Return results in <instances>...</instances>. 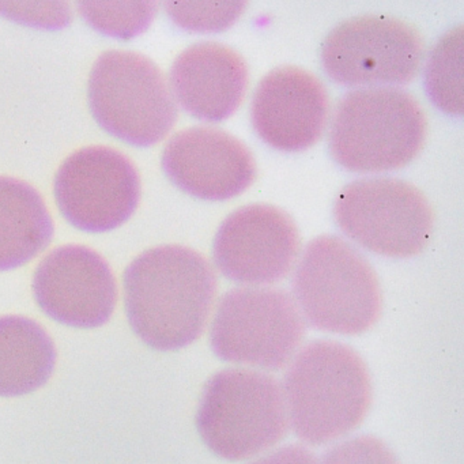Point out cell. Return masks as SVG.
<instances>
[{
  "label": "cell",
  "mask_w": 464,
  "mask_h": 464,
  "mask_svg": "<svg viewBox=\"0 0 464 464\" xmlns=\"http://www.w3.org/2000/svg\"><path fill=\"white\" fill-rule=\"evenodd\" d=\"M330 102L312 72L284 66L268 72L255 91L251 119L256 134L271 148L300 151L322 138Z\"/></svg>",
  "instance_id": "5bb4252c"
},
{
  "label": "cell",
  "mask_w": 464,
  "mask_h": 464,
  "mask_svg": "<svg viewBox=\"0 0 464 464\" xmlns=\"http://www.w3.org/2000/svg\"><path fill=\"white\" fill-rule=\"evenodd\" d=\"M124 305L132 331L151 349L173 352L197 341L216 303V271L199 252L162 246L124 271Z\"/></svg>",
  "instance_id": "6da1fadb"
},
{
  "label": "cell",
  "mask_w": 464,
  "mask_h": 464,
  "mask_svg": "<svg viewBox=\"0 0 464 464\" xmlns=\"http://www.w3.org/2000/svg\"><path fill=\"white\" fill-rule=\"evenodd\" d=\"M300 249V232L292 217L276 206L254 203L225 219L214 238L213 256L227 278L262 286L286 278Z\"/></svg>",
  "instance_id": "8fae6325"
},
{
  "label": "cell",
  "mask_w": 464,
  "mask_h": 464,
  "mask_svg": "<svg viewBox=\"0 0 464 464\" xmlns=\"http://www.w3.org/2000/svg\"><path fill=\"white\" fill-rule=\"evenodd\" d=\"M426 132L425 112L409 92L362 88L336 105L328 146L342 168L372 175L406 167L422 149Z\"/></svg>",
  "instance_id": "3957f363"
},
{
  "label": "cell",
  "mask_w": 464,
  "mask_h": 464,
  "mask_svg": "<svg viewBox=\"0 0 464 464\" xmlns=\"http://www.w3.org/2000/svg\"><path fill=\"white\" fill-rule=\"evenodd\" d=\"M55 199L62 216L77 229L111 232L137 210L140 175L132 162L113 149H81L56 172Z\"/></svg>",
  "instance_id": "30bf717a"
},
{
  "label": "cell",
  "mask_w": 464,
  "mask_h": 464,
  "mask_svg": "<svg viewBox=\"0 0 464 464\" xmlns=\"http://www.w3.org/2000/svg\"><path fill=\"white\" fill-rule=\"evenodd\" d=\"M56 349L47 331L23 316L0 317V396L28 395L47 384Z\"/></svg>",
  "instance_id": "e0dca14e"
},
{
  "label": "cell",
  "mask_w": 464,
  "mask_h": 464,
  "mask_svg": "<svg viewBox=\"0 0 464 464\" xmlns=\"http://www.w3.org/2000/svg\"><path fill=\"white\" fill-rule=\"evenodd\" d=\"M248 66L240 53L214 42L184 50L170 69V91L184 111L208 121L232 116L248 89Z\"/></svg>",
  "instance_id": "9a60e30c"
},
{
  "label": "cell",
  "mask_w": 464,
  "mask_h": 464,
  "mask_svg": "<svg viewBox=\"0 0 464 464\" xmlns=\"http://www.w3.org/2000/svg\"><path fill=\"white\" fill-rule=\"evenodd\" d=\"M168 14L186 31L221 32L232 26L246 10V2H167Z\"/></svg>",
  "instance_id": "ffe728a7"
},
{
  "label": "cell",
  "mask_w": 464,
  "mask_h": 464,
  "mask_svg": "<svg viewBox=\"0 0 464 464\" xmlns=\"http://www.w3.org/2000/svg\"><path fill=\"white\" fill-rule=\"evenodd\" d=\"M305 322L295 298L276 287H238L219 301L210 341L221 360L276 371L297 354Z\"/></svg>",
  "instance_id": "52a82bcc"
},
{
  "label": "cell",
  "mask_w": 464,
  "mask_h": 464,
  "mask_svg": "<svg viewBox=\"0 0 464 464\" xmlns=\"http://www.w3.org/2000/svg\"><path fill=\"white\" fill-rule=\"evenodd\" d=\"M295 295L314 327L342 335L365 333L382 311L376 271L336 236H320L308 244L295 271Z\"/></svg>",
  "instance_id": "5b68a950"
},
{
  "label": "cell",
  "mask_w": 464,
  "mask_h": 464,
  "mask_svg": "<svg viewBox=\"0 0 464 464\" xmlns=\"http://www.w3.org/2000/svg\"><path fill=\"white\" fill-rule=\"evenodd\" d=\"M289 425L284 390L270 374L225 369L206 382L198 409V431L219 458H255L282 441Z\"/></svg>",
  "instance_id": "277c9868"
},
{
  "label": "cell",
  "mask_w": 464,
  "mask_h": 464,
  "mask_svg": "<svg viewBox=\"0 0 464 464\" xmlns=\"http://www.w3.org/2000/svg\"><path fill=\"white\" fill-rule=\"evenodd\" d=\"M423 55L425 44L414 26L385 15H362L335 26L320 58L335 82L376 88L411 82Z\"/></svg>",
  "instance_id": "9c48e42d"
},
{
  "label": "cell",
  "mask_w": 464,
  "mask_h": 464,
  "mask_svg": "<svg viewBox=\"0 0 464 464\" xmlns=\"http://www.w3.org/2000/svg\"><path fill=\"white\" fill-rule=\"evenodd\" d=\"M161 162L178 188L205 200L238 197L256 178V162L249 149L216 127H191L173 135Z\"/></svg>",
  "instance_id": "4fadbf2b"
},
{
  "label": "cell",
  "mask_w": 464,
  "mask_h": 464,
  "mask_svg": "<svg viewBox=\"0 0 464 464\" xmlns=\"http://www.w3.org/2000/svg\"><path fill=\"white\" fill-rule=\"evenodd\" d=\"M78 10L97 32L130 40L150 26L157 13L156 2H80Z\"/></svg>",
  "instance_id": "d6986e66"
},
{
  "label": "cell",
  "mask_w": 464,
  "mask_h": 464,
  "mask_svg": "<svg viewBox=\"0 0 464 464\" xmlns=\"http://www.w3.org/2000/svg\"><path fill=\"white\" fill-rule=\"evenodd\" d=\"M289 422L306 444L322 445L352 433L368 414L371 377L352 347L309 343L293 358L282 387Z\"/></svg>",
  "instance_id": "7a4b0ae2"
},
{
  "label": "cell",
  "mask_w": 464,
  "mask_h": 464,
  "mask_svg": "<svg viewBox=\"0 0 464 464\" xmlns=\"http://www.w3.org/2000/svg\"><path fill=\"white\" fill-rule=\"evenodd\" d=\"M251 464H320L316 456L300 445H289L262 456Z\"/></svg>",
  "instance_id": "603a6c76"
},
{
  "label": "cell",
  "mask_w": 464,
  "mask_h": 464,
  "mask_svg": "<svg viewBox=\"0 0 464 464\" xmlns=\"http://www.w3.org/2000/svg\"><path fill=\"white\" fill-rule=\"evenodd\" d=\"M53 236V218L39 192L25 181L0 178V271L31 262Z\"/></svg>",
  "instance_id": "2e32d148"
},
{
  "label": "cell",
  "mask_w": 464,
  "mask_h": 464,
  "mask_svg": "<svg viewBox=\"0 0 464 464\" xmlns=\"http://www.w3.org/2000/svg\"><path fill=\"white\" fill-rule=\"evenodd\" d=\"M336 224L358 246L387 257H411L428 246L434 216L425 195L399 179L353 181L334 206Z\"/></svg>",
  "instance_id": "ba28073f"
},
{
  "label": "cell",
  "mask_w": 464,
  "mask_h": 464,
  "mask_svg": "<svg viewBox=\"0 0 464 464\" xmlns=\"http://www.w3.org/2000/svg\"><path fill=\"white\" fill-rule=\"evenodd\" d=\"M322 464H399V461L382 440L361 436L331 448Z\"/></svg>",
  "instance_id": "44dd1931"
},
{
  "label": "cell",
  "mask_w": 464,
  "mask_h": 464,
  "mask_svg": "<svg viewBox=\"0 0 464 464\" xmlns=\"http://www.w3.org/2000/svg\"><path fill=\"white\" fill-rule=\"evenodd\" d=\"M0 14L20 24H28L42 28H63L72 18L69 5L62 2H42V4H17L2 2Z\"/></svg>",
  "instance_id": "7402d4cb"
},
{
  "label": "cell",
  "mask_w": 464,
  "mask_h": 464,
  "mask_svg": "<svg viewBox=\"0 0 464 464\" xmlns=\"http://www.w3.org/2000/svg\"><path fill=\"white\" fill-rule=\"evenodd\" d=\"M88 99L104 131L138 148L164 140L178 121V105L161 70L131 51H107L97 59Z\"/></svg>",
  "instance_id": "8992f818"
},
{
  "label": "cell",
  "mask_w": 464,
  "mask_h": 464,
  "mask_svg": "<svg viewBox=\"0 0 464 464\" xmlns=\"http://www.w3.org/2000/svg\"><path fill=\"white\" fill-rule=\"evenodd\" d=\"M425 85L433 104L450 116L463 115V26L437 42L426 64Z\"/></svg>",
  "instance_id": "ac0fdd59"
},
{
  "label": "cell",
  "mask_w": 464,
  "mask_h": 464,
  "mask_svg": "<svg viewBox=\"0 0 464 464\" xmlns=\"http://www.w3.org/2000/svg\"><path fill=\"white\" fill-rule=\"evenodd\" d=\"M34 293L47 316L82 330L104 325L118 303L110 266L83 246H64L48 254L34 273Z\"/></svg>",
  "instance_id": "7c38bea8"
}]
</instances>
